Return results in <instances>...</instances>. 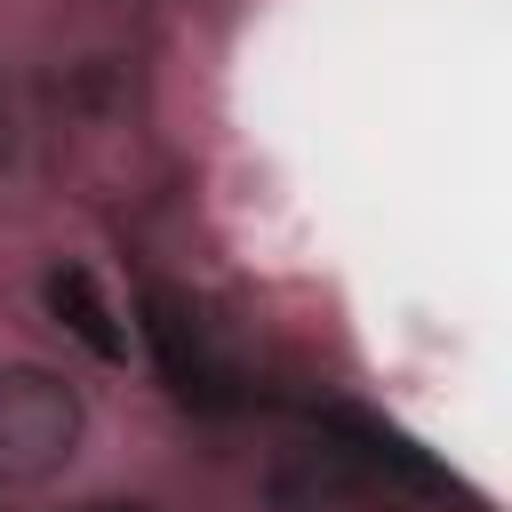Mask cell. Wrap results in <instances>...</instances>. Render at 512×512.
<instances>
[{
	"label": "cell",
	"mask_w": 512,
	"mask_h": 512,
	"mask_svg": "<svg viewBox=\"0 0 512 512\" xmlns=\"http://www.w3.org/2000/svg\"><path fill=\"white\" fill-rule=\"evenodd\" d=\"M80 512H152V504H136V496H104V504H80Z\"/></svg>",
	"instance_id": "cell-4"
},
{
	"label": "cell",
	"mask_w": 512,
	"mask_h": 512,
	"mask_svg": "<svg viewBox=\"0 0 512 512\" xmlns=\"http://www.w3.org/2000/svg\"><path fill=\"white\" fill-rule=\"evenodd\" d=\"M80 448V392L56 368H0V488H40Z\"/></svg>",
	"instance_id": "cell-1"
},
{
	"label": "cell",
	"mask_w": 512,
	"mask_h": 512,
	"mask_svg": "<svg viewBox=\"0 0 512 512\" xmlns=\"http://www.w3.org/2000/svg\"><path fill=\"white\" fill-rule=\"evenodd\" d=\"M40 296H48L56 328H72L96 360H128V328H120V312H112V296L96 288L88 264H56V272L40 280Z\"/></svg>",
	"instance_id": "cell-3"
},
{
	"label": "cell",
	"mask_w": 512,
	"mask_h": 512,
	"mask_svg": "<svg viewBox=\"0 0 512 512\" xmlns=\"http://www.w3.org/2000/svg\"><path fill=\"white\" fill-rule=\"evenodd\" d=\"M144 344H152V360H160V376H168L176 400H192V408H232V360L216 352L208 320H200L176 288H144Z\"/></svg>",
	"instance_id": "cell-2"
}]
</instances>
